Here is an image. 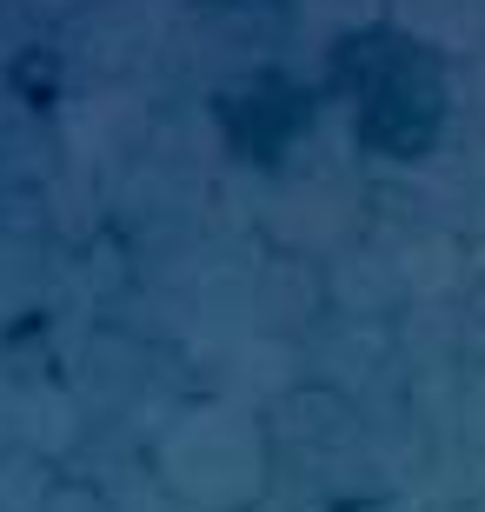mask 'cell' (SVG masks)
Returning a JSON list of instances; mask_svg holds the SVG:
<instances>
[{"instance_id":"1","label":"cell","mask_w":485,"mask_h":512,"mask_svg":"<svg viewBox=\"0 0 485 512\" xmlns=\"http://www.w3.org/2000/svg\"><path fill=\"white\" fill-rule=\"evenodd\" d=\"M339 94L353 100V133L373 153H426L439 120H446V80L439 60L406 34H359L339 47Z\"/></svg>"},{"instance_id":"2","label":"cell","mask_w":485,"mask_h":512,"mask_svg":"<svg viewBox=\"0 0 485 512\" xmlns=\"http://www.w3.org/2000/svg\"><path fill=\"white\" fill-rule=\"evenodd\" d=\"M306 120H313V94L299 80H286L280 67L253 74L240 94L226 100V133H233V147L246 160H280L299 133H306Z\"/></svg>"},{"instance_id":"3","label":"cell","mask_w":485,"mask_h":512,"mask_svg":"<svg viewBox=\"0 0 485 512\" xmlns=\"http://www.w3.org/2000/svg\"><path fill=\"white\" fill-rule=\"evenodd\" d=\"M233 7H266V0H233Z\"/></svg>"}]
</instances>
